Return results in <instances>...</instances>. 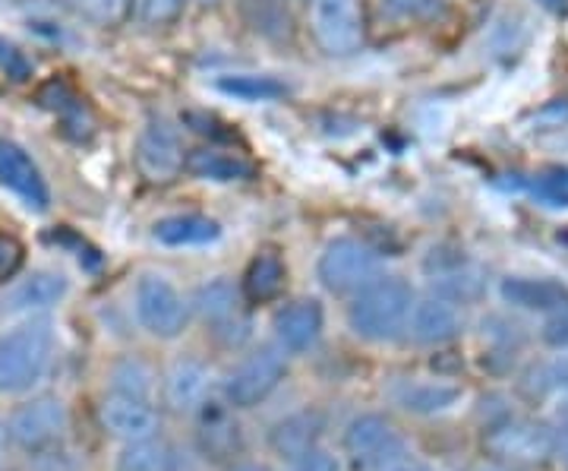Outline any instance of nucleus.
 <instances>
[{
	"label": "nucleus",
	"mask_w": 568,
	"mask_h": 471,
	"mask_svg": "<svg viewBox=\"0 0 568 471\" xmlns=\"http://www.w3.org/2000/svg\"><path fill=\"white\" fill-rule=\"evenodd\" d=\"M200 3H215V0H200Z\"/></svg>",
	"instance_id": "44"
},
{
	"label": "nucleus",
	"mask_w": 568,
	"mask_h": 471,
	"mask_svg": "<svg viewBox=\"0 0 568 471\" xmlns=\"http://www.w3.org/2000/svg\"><path fill=\"white\" fill-rule=\"evenodd\" d=\"M0 70H3L10 80L26 82L32 77V61L26 58V51H20L13 41L0 39Z\"/></svg>",
	"instance_id": "32"
},
{
	"label": "nucleus",
	"mask_w": 568,
	"mask_h": 471,
	"mask_svg": "<svg viewBox=\"0 0 568 471\" xmlns=\"http://www.w3.org/2000/svg\"><path fill=\"white\" fill-rule=\"evenodd\" d=\"M540 377H544V387H549V390H568V358L552 364V368L540 370Z\"/></svg>",
	"instance_id": "37"
},
{
	"label": "nucleus",
	"mask_w": 568,
	"mask_h": 471,
	"mask_svg": "<svg viewBox=\"0 0 568 471\" xmlns=\"http://www.w3.org/2000/svg\"><path fill=\"white\" fill-rule=\"evenodd\" d=\"M244 10L250 26L268 39H284L291 32V20L282 0H244Z\"/></svg>",
	"instance_id": "27"
},
{
	"label": "nucleus",
	"mask_w": 568,
	"mask_h": 471,
	"mask_svg": "<svg viewBox=\"0 0 568 471\" xmlns=\"http://www.w3.org/2000/svg\"><path fill=\"white\" fill-rule=\"evenodd\" d=\"M484 450L511 469L544 465L549 455H556V431L528 418H503L493 421L484 433Z\"/></svg>",
	"instance_id": "3"
},
{
	"label": "nucleus",
	"mask_w": 568,
	"mask_h": 471,
	"mask_svg": "<svg viewBox=\"0 0 568 471\" xmlns=\"http://www.w3.org/2000/svg\"><path fill=\"white\" fill-rule=\"evenodd\" d=\"M284 370H287V364H284L282 351L272 349V345L256 349L227 377V383H224L227 405H234V409H253V405L265 402L272 392L278 390V383L284 380Z\"/></svg>",
	"instance_id": "7"
},
{
	"label": "nucleus",
	"mask_w": 568,
	"mask_h": 471,
	"mask_svg": "<svg viewBox=\"0 0 568 471\" xmlns=\"http://www.w3.org/2000/svg\"><path fill=\"white\" fill-rule=\"evenodd\" d=\"M219 89L224 96H234V99H244V102H268V99H278L284 96V82L275 77H256V73H237V77H222Z\"/></svg>",
	"instance_id": "26"
},
{
	"label": "nucleus",
	"mask_w": 568,
	"mask_h": 471,
	"mask_svg": "<svg viewBox=\"0 0 568 471\" xmlns=\"http://www.w3.org/2000/svg\"><path fill=\"white\" fill-rule=\"evenodd\" d=\"M0 452H3V428H0Z\"/></svg>",
	"instance_id": "43"
},
{
	"label": "nucleus",
	"mask_w": 568,
	"mask_h": 471,
	"mask_svg": "<svg viewBox=\"0 0 568 471\" xmlns=\"http://www.w3.org/2000/svg\"><path fill=\"white\" fill-rule=\"evenodd\" d=\"M503 301L518 310H537V313H552V310L568 308V288L552 279H525L515 275L503 282Z\"/></svg>",
	"instance_id": "15"
},
{
	"label": "nucleus",
	"mask_w": 568,
	"mask_h": 471,
	"mask_svg": "<svg viewBox=\"0 0 568 471\" xmlns=\"http://www.w3.org/2000/svg\"><path fill=\"white\" fill-rule=\"evenodd\" d=\"M462 310L446 298L433 294L426 301H417L410 310V335L420 345H446L462 335Z\"/></svg>",
	"instance_id": "13"
},
{
	"label": "nucleus",
	"mask_w": 568,
	"mask_h": 471,
	"mask_svg": "<svg viewBox=\"0 0 568 471\" xmlns=\"http://www.w3.org/2000/svg\"><path fill=\"white\" fill-rule=\"evenodd\" d=\"M63 7L95 26H121L130 17V0H63Z\"/></svg>",
	"instance_id": "28"
},
{
	"label": "nucleus",
	"mask_w": 568,
	"mask_h": 471,
	"mask_svg": "<svg viewBox=\"0 0 568 471\" xmlns=\"http://www.w3.org/2000/svg\"><path fill=\"white\" fill-rule=\"evenodd\" d=\"M316 272H320V282L332 294H357L361 288L376 279L379 260H376L373 247L361 244L354 238H338L323 250Z\"/></svg>",
	"instance_id": "6"
},
{
	"label": "nucleus",
	"mask_w": 568,
	"mask_h": 471,
	"mask_svg": "<svg viewBox=\"0 0 568 471\" xmlns=\"http://www.w3.org/2000/svg\"><path fill=\"white\" fill-rule=\"evenodd\" d=\"M209 395V370L200 361H178L164 377V399L174 411L200 409Z\"/></svg>",
	"instance_id": "16"
},
{
	"label": "nucleus",
	"mask_w": 568,
	"mask_h": 471,
	"mask_svg": "<svg viewBox=\"0 0 568 471\" xmlns=\"http://www.w3.org/2000/svg\"><path fill=\"white\" fill-rule=\"evenodd\" d=\"M547 10H552V13H566L568 10V0H540Z\"/></svg>",
	"instance_id": "40"
},
{
	"label": "nucleus",
	"mask_w": 568,
	"mask_h": 471,
	"mask_svg": "<svg viewBox=\"0 0 568 471\" xmlns=\"http://www.w3.org/2000/svg\"><path fill=\"white\" fill-rule=\"evenodd\" d=\"M467 471H518L511 469V465H506V462H480V465H474V469Z\"/></svg>",
	"instance_id": "39"
},
{
	"label": "nucleus",
	"mask_w": 568,
	"mask_h": 471,
	"mask_svg": "<svg viewBox=\"0 0 568 471\" xmlns=\"http://www.w3.org/2000/svg\"><path fill=\"white\" fill-rule=\"evenodd\" d=\"M121 471H171L174 469V452L168 443L149 437V440H136V443H126L121 452Z\"/></svg>",
	"instance_id": "24"
},
{
	"label": "nucleus",
	"mask_w": 568,
	"mask_h": 471,
	"mask_svg": "<svg viewBox=\"0 0 568 471\" xmlns=\"http://www.w3.org/2000/svg\"><path fill=\"white\" fill-rule=\"evenodd\" d=\"M231 471H268L265 465H234Z\"/></svg>",
	"instance_id": "42"
},
{
	"label": "nucleus",
	"mask_w": 568,
	"mask_h": 471,
	"mask_svg": "<svg viewBox=\"0 0 568 471\" xmlns=\"http://www.w3.org/2000/svg\"><path fill=\"white\" fill-rule=\"evenodd\" d=\"M114 392L121 395H133V399H145L152 392V373L142 361H121L114 368Z\"/></svg>",
	"instance_id": "29"
},
{
	"label": "nucleus",
	"mask_w": 568,
	"mask_h": 471,
	"mask_svg": "<svg viewBox=\"0 0 568 471\" xmlns=\"http://www.w3.org/2000/svg\"><path fill=\"white\" fill-rule=\"evenodd\" d=\"M136 162H140V171L149 181H171L186 164L178 127L168 123L164 118L145 123V130L140 133V143H136Z\"/></svg>",
	"instance_id": "10"
},
{
	"label": "nucleus",
	"mask_w": 568,
	"mask_h": 471,
	"mask_svg": "<svg viewBox=\"0 0 568 471\" xmlns=\"http://www.w3.org/2000/svg\"><path fill=\"white\" fill-rule=\"evenodd\" d=\"M284 260L278 253L265 250L260 257H253V263L246 267L244 275V298L250 304H268L284 291Z\"/></svg>",
	"instance_id": "19"
},
{
	"label": "nucleus",
	"mask_w": 568,
	"mask_h": 471,
	"mask_svg": "<svg viewBox=\"0 0 568 471\" xmlns=\"http://www.w3.org/2000/svg\"><path fill=\"white\" fill-rule=\"evenodd\" d=\"M294 471H338V462H335V455L313 447V450L297 459V469Z\"/></svg>",
	"instance_id": "36"
},
{
	"label": "nucleus",
	"mask_w": 568,
	"mask_h": 471,
	"mask_svg": "<svg viewBox=\"0 0 568 471\" xmlns=\"http://www.w3.org/2000/svg\"><path fill=\"white\" fill-rule=\"evenodd\" d=\"M433 291L452 304H467V301H477L484 294V279H480V272H474L467 263H462V267L446 269V272H436Z\"/></svg>",
	"instance_id": "25"
},
{
	"label": "nucleus",
	"mask_w": 568,
	"mask_h": 471,
	"mask_svg": "<svg viewBox=\"0 0 568 471\" xmlns=\"http://www.w3.org/2000/svg\"><path fill=\"white\" fill-rule=\"evenodd\" d=\"M345 450L357 469L388 471L405 459V443L383 414H361L347 424Z\"/></svg>",
	"instance_id": "5"
},
{
	"label": "nucleus",
	"mask_w": 568,
	"mask_h": 471,
	"mask_svg": "<svg viewBox=\"0 0 568 471\" xmlns=\"http://www.w3.org/2000/svg\"><path fill=\"white\" fill-rule=\"evenodd\" d=\"M320 332H323V308L313 298L294 301L275 317V335L284 351H294V354L310 351L316 345Z\"/></svg>",
	"instance_id": "14"
},
{
	"label": "nucleus",
	"mask_w": 568,
	"mask_h": 471,
	"mask_svg": "<svg viewBox=\"0 0 568 471\" xmlns=\"http://www.w3.org/2000/svg\"><path fill=\"white\" fill-rule=\"evenodd\" d=\"M386 7L405 20H424L439 10V0H386Z\"/></svg>",
	"instance_id": "34"
},
{
	"label": "nucleus",
	"mask_w": 568,
	"mask_h": 471,
	"mask_svg": "<svg viewBox=\"0 0 568 471\" xmlns=\"http://www.w3.org/2000/svg\"><path fill=\"white\" fill-rule=\"evenodd\" d=\"M462 399V390L452 383H410L398 392V405L410 414H439Z\"/></svg>",
	"instance_id": "22"
},
{
	"label": "nucleus",
	"mask_w": 568,
	"mask_h": 471,
	"mask_svg": "<svg viewBox=\"0 0 568 471\" xmlns=\"http://www.w3.org/2000/svg\"><path fill=\"white\" fill-rule=\"evenodd\" d=\"M183 0H130V13L149 26H168L181 17Z\"/></svg>",
	"instance_id": "30"
},
{
	"label": "nucleus",
	"mask_w": 568,
	"mask_h": 471,
	"mask_svg": "<svg viewBox=\"0 0 568 471\" xmlns=\"http://www.w3.org/2000/svg\"><path fill=\"white\" fill-rule=\"evenodd\" d=\"M0 187L17 193L22 203L36 212H44L51 203V193L41 178L39 164L32 162V156L13 140H0Z\"/></svg>",
	"instance_id": "11"
},
{
	"label": "nucleus",
	"mask_w": 568,
	"mask_h": 471,
	"mask_svg": "<svg viewBox=\"0 0 568 471\" xmlns=\"http://www.w3.org/2000/svg\"><path fill=\"white\" fill-rule=\"evenodd\" d=\"M414 304V291L405 279H373L354 294L347 308V323L361 339L392 342L410 323Z\"/></svg>",
	"instance_id": "1"
},
{
	"label": "nucleus",
	"mask_w": 568,
	"mask_h": 471,
	"mask_svg": "<svg viewBox=\"0 0 568 471\" xmlns=\"http://www.w3.org/2000/svg\"><path fill=\"white\" fill-rule=\"evenodd\" d=\"M556 455L568 465V414L559 421V431H556Z\"/></svg>",
	"instance_id": "38"
},
{
	"label": "nucleus",
	"mask_w": 568,
	"mask_h": 471,
	"mask_svg": "<svg viewBox=\"0 0 568 471\" xmlns=\"http://www.w3.org/2000/svg\"><path fill=\"white\" fill-rule=\"evenodd\" d=\"M155 241L164 247H196L219 241L222 228L205 216H168L155 222Z\"/></svg>",
	"instance_id": "20"
},
{
	"label": "nucleus",
	"mask_w": 568,
	"mask_h": 471,
	"mask_svg": "<svg viewBox=\"0 0 568 471\" xmlns=\"http://www.w3.org/2000/svg\"><path fill=\"white\" fill-rule=\"evenodd\" d=\"M323 437V418L316 411H301V414H291L275 424L272 431V450L282 452V455H294L301 459L304 452L316 447V440Z\"/></svg>",
	"instance_id": "18"
},
{
	"label": "nucleus",
	"mask_w": 568,
	"mask_h": 471,
	"mask_svg": "<svg viewBox=\"0 0 568 471\" xmlns=\"http://www.w3.org/2000/svg\"><path fill=\"white\" fill-rule=\"evenodd\" d=\"M67 294V279L61 272H32L22 285H17V291L10 294V308L13 310H44L54 308Z\"/></svg>",
	"instance_id": "21"
},
{
	"label": "nucleus",
	"mask_w": 568,
	"mask_h": 471,
	"mask_svg": "<svg viewBox=\"0 0 568 471\" xmlns=\"http://www.w3.org/2000/svg\"><path fill=\"white\" fill-rule=\"evenodd\" d=\"M388 471H433V469H426V465H417V462H405V459H402L398 465H392Z\"/></svg>",
	"instance_id": "41"
},
{
	"label": "nucleus",
	"mask_w": 568,
	"mask_h": 471,
	"mask_svg": "<svg viewBox=\"0 0 568 471\" xmlns=\"http://www.w3.org/2000/svg\"><path fill=\"white\" fill-rule=\"evenodd\" d=\"M99 418H102L104 431L123 440V443L149 440L162 428L159 414H155V409L145 399H133V395H121V392L104 399L102 409H99Z\"/></svg>",
	"instance_id": "12"
},
{
	"label": "nucleus",
	"mask_w": 568,
	"mask_h": 471,
	"mask_svg": "<svg viewBox=\"0 0 568 471\" xmlns=\"http://www.w3.org/2000/svg\"><path fill=\"white\" fill-rule=\"evenodd\" d=\"M306 20L328 58H351L364 48L366 22L361 0H306Z\"/></svg>",
	"instance_id": "4"
},
{
	"label": "nucleus",
	"mask_w": 568,
	"mask_h": 471,
	"mask_svg": "<svg viewBox=\"0 0 568 471\" xmlns=\"http://www.w3.org/2000/svg\"><path fill=\"white\" fill-rule=\"evenodd\" d=\"M63 431H67V409L54 395H41V399L20 405L7 424V437L29 452L54 447Z\"/></svg>",
	"instance_id": "9"
},
{
	"label": "nucleus",
	"mask_w": 568,
	"mask_h": 471,
	"mask_svg": "<svg viewBox=\"0 0 568 471\" xmlns=\"http://www.w3.org/2000/svg\"><path fill=\"white\" fill-rule=\"evenodd\" d=\"M537 193L552 206H568V174H549L537 184Z\"/></svg>",
	"instance_id": "35"
},
{
	"label": "nucleus",
	"mask_w": 568,
	"mask_h": 471,
	"mask_svg": "<svg viewBox=\"0 0 568 471\" xmlns=\"http://www.w3.org/2000/svg\"><path fill=\"white\" fill-rule=\"evenodd\" d=\"M183 168L193 178H205V181H250V178H256L253 162H246L244 156H234V152H222V149H193Z\"/></svg>",
	"instance_id": "17"
},
{
	"label": "nucleus",
	"mask_w": 568,
	"mask_h": 471,
	"mask_svg": "<svg viewBox=\"0 0 568 471\" xmlns=\"http://www.w3.org/2000/svg\"><path fill=\"white\" fill-rule=\"evenodd\" d=\"M54 354L48 320H26L0 335V395L36 387Z\"/></svg>",
	"instance_id": "2"
},
{
	"label": "nucleus",
	"mask_w": 568,
	"mask_h": 471,
	"mask_svg": "<svg viewBox=\"0 0 568 471\" xmlns=\"http://www.w3.org/2000/svg\"><path fill=\"white\" fill-rule=\"evenodd\" d=\"M544 342L552 349H568V308L552 310L547 317V323L540 329Z\"/></svg>",
	"instance_id": "33"
},
{
	"label": "nucleus",
	"mask_w": 568,
	"mask_h": 471,
	"mask_svg": "<svg viewBox=\"0 0 568 471\" xmlns=\"http://www.w3.org/2000/svg\"><path fill=\"white\" fill-rule=\"evenodd\" d=\"M196 310H200V317H203L205 323H212V327H227L234 317H237V294H234V288L231 282H224V279H215V282H209L196 291Z\"/></svg>",
	"instance_id": "23"
},
{
	"label": "nucleus",
	"mask_w": 568,
	"mask_h": 471,
	"mask_svg": "<svg viewBox=\"0 0 568 471\" xmlns=\"http://www.w3.org/2000/svg\"><path fill=\"white\" fill-rule=\"evenodd\" d=\"M133 308H136L142 329L159 339H174L186 327V304H183L181 291L155 272H145L136 282Z\"/></svg>",
	"instance_id": "8"
},
{
	"label": "nucleus",
	"mask_w": 568,
	"mask_h": 471,
	"mask_svg": "<svg viewBox=\"0 0 568 471\" xmlns=\"http://www.w3.org/2000/svg\"><path fill=\"white\" fill-rule=\"evenodd\" d=\"M22 267H26V247H22V241L17 234L0 231V285L17 279Z\"/></svg>",
	"instance_id": "31"
}]
</instances>
